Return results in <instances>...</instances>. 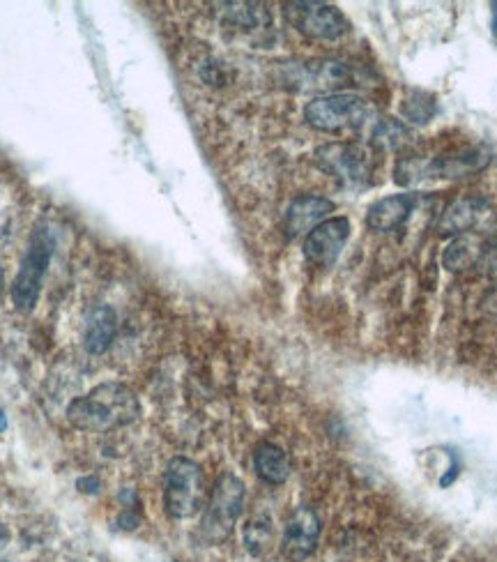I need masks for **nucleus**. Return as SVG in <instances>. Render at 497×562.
<instances>
[{
    "instance_id": "16",
    "label": "nucleus",
    "mask_w": 497,
    "mask_h": 562,
    "mask_svg": "<svg viewBox=\"0 0 497 562\" xmlns=\"http://www.w3.org/2000/svg\"><path fill=\"white\" fill-rule=\"evenodd\" d=\"M254 468L256 475L265 484H284L290 477V461L288 454L274 443H261L254 452Z\"/></svg>"
},
{
    "instance_id": "1",
    "label": "nucleus",
    "mask_w": 497,
    "mask_h": 562,
    "mask_svg": "<svg viewBox=\"0 0 497 562\" xmlns=\"http://www.w3.org/2000/svg\"><path fill=\"white\" fill-rule=\"evenodd\" d=\"M141 404L132 387L125 383H102L67 406V420L86 434H109L139 420Z\"/></svg>"
},
{
    "instance_id": "7",
    "label": "nucleus",
    "mask_w": 497,
    "mask_h": 562,
    "mask_svg": "<svg viewBox=\"0 0 497 562\" xmlns=\"http://www.w3.org/2000/svg\"><path fill=\"white\" fill-rule=\"evenodd\" d=\"M286 19L295 30H300L302 35L311 37V40L334 42L348 33V19L343 17L339 7L327 3H286Z\"/></svg>"
},
{
    "instance_id": "17",
    "label": "nucleus",
    "mask_w": 497,
    "mask_h": 562,
    "mask_svg": "<svg viewBox=\"0 0 497 562\" xmlns=\"http://www.w3.org/2000/svg\"><path fill=\"white\" fill-rule=\"evenodd\" d=\"M274 544V523L265 512L251 516L244 526V546L254 558H263Z\"/></svg>"
},
{
    "instance_id": "9",
    "label": "nucleus",
    "mask_w": 497,
    "mask_h": 562,
    "mask_svg": "<svg viewBox=\"0 0 497 562\" xmlns=\"http://www.w3.org/2000/svg\"><path fill=\"white\" fill-rule=\"evenodd\" d=\"M320 539V516L309 505H300L290 512L284 539H281V551L290 562L307 560L316 551Z\"/></svg>"
},
{
    "instance_id": "20",
    "label": "nucleus",
    "mask_w": 497,
    "mask_h": 562,
    "mask_svg": "<svg viewBox=\"0 0 497 562\" xmlns=\"http://www.w3.org/2000/svg\"><path fill=\"white\" fill-rule=\"evenodd\" d=\"M426 178H431V159L426 162L424 157L410 155L401 157L394 166V180L401 187H412L417 182H424Z\"/></svg>"
},
{
    "instance_id": "3",
    "label": "nucleus",
    "mask_w": 497,
    "mask_h": 562,
    "mask_svg": "<svg viewBox=\"0 0 497 562\" xmlns=\"http://www.w3.org/2000/svg\"><path fill=\"white\" fill-rule=\"evenodd\" d=\"M373 113V106L364 100V97L353 93H330L313 97V100L304 106V118L307 123L318 129V132L339 134L350 132V129H359L369 123Z\"/></svg>"
},
{
    "instance_id": "15",
    "label": "nucleus",
    "mask_w": 497,
    "mask_h": 562,
    "mask_svg": "<svg viewBox=\"0 0 497 562\" xmlns=\"http://www.w3.org/2000/svg\"><path fill=\"white\" fill-rule=\"evenodd\" d=\"M486 245L488 242L474 238L470 233L458 235L456 240L449 242L445 254H442V263H445V268L451 272L470 270L474 265L481 263V258L486 254Z\"/></svg>"
},
{
    "instance_id": "4",
    "label": "nucleus",
    "mask_w": 497,
    "mask_h": 562,
    "mask_svg": "<svg viewBox=\"0 0 497 562\" xmlns=\"http://www.w3.org/2000/svg\"><path fill=\"white\" fill-rule=\"evenodd\" d=\"M205 505L203 470L187 457L171 459L164 475V507L171 519H191Z\"/></svg>"
},
{
    "instance_id": "25",
    "label": "nucleus",
    "mask_w": 497,
    "mask_h": 562,
    "mask_svg": "<svg viewBox=\"0 0 497 562\" xmlns=\"http://www.w3.org/2000/svg\"><path fill=\"white\" fill-rule=\"evenodd\" d=\"M3 431H7V415H5V410L0 408V434H3Z\"/></svg>"
},
{
    "instance_id": "18",
    "label": "nucleus",
    "mask_w": 497,
    "mask_h": 562,
    "mask_svg": "<svg viewBox=\"0 0 497 562\" xmlns=\"http://www.w3.org/2000/svg\"><path fill=\"white\" fill-rule=\"evenodd\" d=\"M410 139L408 125H403L396 118H382L376 123L371 132V146L380 150V153H394V150L403 148Z\"/></svg>"
},
{
    "instance_id": "6",
    "label": "nucleus",
    "mask_w": 497,
    "mask_h": 562,
    "mask_svg": "<svg viewBox=\"0 0 497 562\" xmlns=\"http://www.w3.org/2000/svg\"><path fill=\"white\" fill-rule=\"evenodd\" d=\"M318 169L339 180L343 187H362L371 176V157L362 146L350 141L325 143L316 150Z\"/></svg>"
},
{
    "instance_id": "14",
    "label": "nucleus",
    "mask_w": 497,
    "mask_h": 562,
    "mask_svg": "<svg viewBox=\"0 0 497 562\" xmlns=\"http://www.w3.org/2000/svg\"><path fill=\"white\" fill-rule=\"evenodd\" d=\"M491 162L486 148H465L451 155L431 159V178H465Z\"/></svg>"
},
{
    "instance_id": "22",
    "label": "nucleus",
    "mask_w": 497,
    "mask_h": 562,
    "mask_svg": "<svg viewBox=\"0 0 497 562\" xmlns=\"http://www.w3.org/2000/svg\"><path fill=\"white\" fill-rule=\"evenodd\" d=\"M313 81H316V86H323V88L346 86L350 81V70L343 63L327 60V63H318L313 67Z\"/></svg>"
},
{
    "instance_id": "24",
    "label": "nucleus",
    "mask_w": 497,
    "mask_h": 562,
    "mask_svg": "<svg viewBox=\"0 0 497 562\" xmlns=\"http://www.w3.org/2000/svg\"><path fill=\"white\" fill-rule=\"evenodd\" d=\"M99 477L95 475H88V477H81L79 482H76V489H79L81 493H97L99 491Z\"/></svg>"
},
{
    "instance_id": "2",
    "label": "nucleus",
    "mask_w": 497,
    "mask_h": 562,
    "mask_svg": "<svg viewBox=\"0 0 497 562\" xmlns=\"http://www.w3.org/2000/svg\"><path fill=\"white\" fill-rule=\"evenodd\" d=\"M244 496H247V489L240 477L233 473L219 475L201 521V539L205 544H221L231 537L242 514Z\"/></svg>"
},
{
    "instance_id": "5",
    "label": "nucleus",
    "mask_w": 497,
    "mask_h": 562,
    "mask_svg": "<svg viewBox=\"0 0 497 562\" xmlns=\"http://www.w3.org/2000/svg\"><path fill=\"white\" fill-rule=\"evenodd\" d=\"M53 256V240L47 229H37L30 238V245L21 258L19 272L12 284V302L14 309L21 314H30L40 300L44 277H47L49 263Z\"/></svg>"
},
{
    "instance_id": "12",
    "label": "nucleus",
    "mask_w": 497,
    "mask_h": 562,
    "mask_svg": "<svg viewBox=\"0 0 497 562\" xmlns=\"http://www.w3.org/2000/svg\"><path fill=\"white\" fill-rule=\"evenodd\" d=\"M417 205V194L405 192V194H394L387 199L376 201L366 212V226L376 233H389L396 231L399 226L408 222L410 212Z\"/></svg>"
},
{
    "instance_id": "26",
    "label": "nucleus",
    "mask_w": 497,
    "mask_h": 562,
    "mask_svg": "<svg viewBox=\"0 0 497 562\" xmlns=\"http://www.w3.org/2000/svg\"><path fill=\"white\" fill-rule=\"evenodd\" d=\"M493 37H495V42H497V3L493 5Z\"/></svg>"
},
{
    "instance_id": "11",
    "label": "nucleus",
    "mask_w": 497,
    "mask_h": 562,
    "mask_svg": "<svg viewBox=\"0 0 497 562\" xmlns=\"http://www.w3.org/2000/svg\"><path fill=\"white\" fill-rule=\"evenodd\" d=\"M488 215V201L481 196H463L449 203L438 219V233L442 238H458V235L472 233Z\"/></svg>"
},
{
    "instance_id": "21",
    "label": "nucleus",
    "mask_w": 497,
    "mask_h": 562,
    "mask_svg": "<svg viewBox=\"0 0 497 562\" xmlns=\"http://www.w3.org/2000/svg\"><path fill=\"white\" fill-rule=\"evenodd\" d=\"M231 10H228V21L235 28H258L270 21V14L263 5H251V3H237V5H228Z\"/></svg>"
},
{
    "instance_id": "8",
    "label": "nucleus",
    "mask_w": 497,
    "mask_h": 562,
    "mask_svg": "<svg viewBox=\"0 0 497 562\" xmlns=\"http://www.w3.org/2000/svg\"><path fill=\"white\" fill-rule=\"evenodd\" d=\"M350 238V222L346 217H330L313 229L304 240V256L316 268H332Z\"/></svg>"
},
{
    "instance_id": "19",
    "label": "nucleus",
    "mask_w": 497,
    "mask_h": 562,
    "mask_svg": "<svg viewBox=\"0 0 497 562\" xmlns=\"http://www.w3.org/2000/svg\"><path fill=\"white\" fill-rule=\"evenodd\" d=\"M435 111H438V104H435L431 93H426V90H419V88L405 90V97L401 102V113L408 123H415V125L431 123Z\"/></svg>"
},
{
    "instance_id": "13",
    "label": "nucleus",
    "mask_w": 497,
    "mask_h": 562,
    "mask_svg": "<svg viewBox=\"0 0 497 562\" xmlns=\"http://www.w3.org/2000/svg\"><path fill=\"white\" fill-rule=\"evenodd\" d=\"M118 332V316L109 305H97L90 309L83 332V346L90 355H102L111 348Z\"/></svg>"
},
{
    "instance_id": "23",
    "label": "nucleus",
    "mask_w": 497,
    "mask_h": 562,
    "mask_svg": "<svg viewBox=\"0 0 497 562\" xmlns=\"http://www.w3.org/2000/svg\"><path fill=\"white\" fill-rule=\"evenodd\" d=\"M118 523H120L122 530H134L141 523V514L136 512V510H132V507H125V512L120 514Z\"/></svg>"
},
{
    "instance_id": "10",
    "label": "nucleus",
    "mask_w": 497,
    "mask_h": 562,
    "mask_svg": "<svg viewBox=\"0 0 497 562\" xmlns=\"http://www.w3.org/2000/svg\"><path fill=\"white\" fill-rule=\"evenodd\" d=\"M334 212V203L325 196L316 194H304L288 205L286 219H284V231L290 240L302 238L309 235L318 224H323L325 219H330Z\"/></svg>"
},
{
    "instance_id": "27",
    "label": "nucleus",
    "mask_w": 497,
    "mask_h": 562,
    "mask_svg": "<svg viewBox=\"0 0 497 562\" xmlns=\"http://www.w3.org/2000/svg\"><path fill=\"white\" fill-rule=\"evenodd\" d=\"M3 291H5V275H3V268H0V302H3Z\"/></svg>"
}]
</instances>
